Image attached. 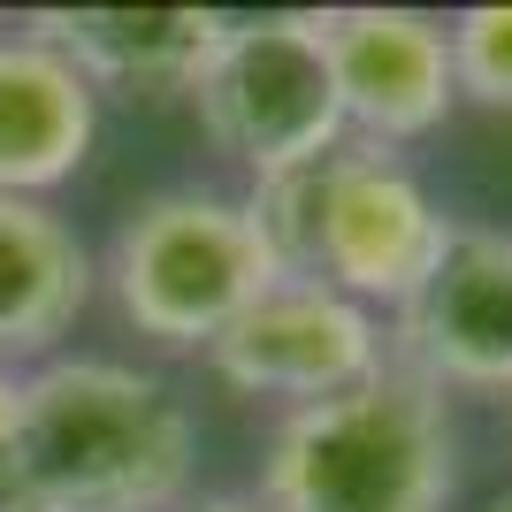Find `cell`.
Masks as SVG:
<instances>
[{"mask_svg": "<svg viewBox=\"0 0 512 512\" xmlns=\"http://www.w3.org/2000/svg\"><path fill=\"white\" fill-rule=\"evenodd\" d=\"M192 451V406L161 375L46 360L16 383V467L0 512H176Z\"/></svg>", "mask_w": 512, "mask_h": 512, "instance_id": "1", "label": "cell"}, {"mask_svg": "<svg viewBox=\"0 0 512 512\" xmlns=\"http://www.w3.org/2000/svg\"><path fill=\"white\" fill-rule=\"evenodd\" d=\"M245 207L283 276H314L344 299H360L367 314L406 306L451 237V214L428 199L421 176L398 153L360 146V138L253 184Z\"/></svg>", "mask_w": 512, "mask_h": 512, "instance_id": "2", "label": "cell"}, {"mask_svg": "<svg viewBox=\"0 0 512 512\" xmlns=\"http://www.w3.org/2000/svg\"><path fill=\"white\" fill-rule=\"evenodd\" d=\"M451 413L444 390L390 360L344 398L299 406L260 467V512H444Z\"/></svg>", "mask_w": 512, "mask_h": 512, "instance_id": "3", "label": "cell"}, {"mask_svg": "<svg viewBox=\"0 0 512 512\" xmlns=\"http://www.w3.org/2000/svg\"><path fill=\"white\" fill-rule=\"evenodd\" d=\"M276 253L260 237L253 207L222 192H161L115 230L107 283L138 337L207 352L245 306L276 283Z\"/></svg>", "mask_w": 512, "mask_h": 512, "instance_id": "4", "label": "cell"}, {"mask_svg": "<svg viewBox=\"0 0 512 512\" xmlns=\"http://www.w3.org/2000/svg\"><path fill=\"white\" fill-rule=\"evenodd\" d=\"M192 100L207 138L237 169H253V184L299 169V161H321L352 138L337 69L321 46V16H230Z\"/></svg>", "mask_w": 512, "mask_h": 512, "instance_id": "5", "label": "cell"}, {"mask_svg": "<svg viewBox=\"0 0 512 512\" xmlns=\"http://www.w3.org/2000/svg\"><path fill=\"white\" fill-rule=\"evenodd\" d=\"M214 375L245 398H291L321 406V398H344L360 390L367 375H383V321L367 314L360 299H344L314 276H276L245 314L207 344Z\"/></svg>", "mask_w": 512, "mask_h": 512, "instance_id": "6", "label": "cell"}, {"mask_svg": "<svg viewBox=\"0 0 512 512\" xmlns=\"http://www.w3.org/2000/svg\"><path fill=\"white\" fill-rule=\"evenodd\" d=\"M398 367L436 390L512 398V237L451 222L444 260L398 306Z\"/></svg>", "mask_w": 512, "mask_h": 512, "instance_id": "7", "label": "cell"}, {"mask_svg": "<svg viewBox=\"0 0 512 512\" xmlns=\"http://www.w3.org/2000/svg\"><path fill=\"white\" fill-rule=\"evenodd\" d=\"M321 46L337 69L344 130L360 146H406L428 138L459 107V77H451V31L413 8H329L321 16Z\"/></svg>", "mask_w": 512, "mask_h": 512, "instance_id": "8", "label": "cell"}, {"mask_svg": "<svg viewBox=\"0 0 512 512\" xmlns=\"http://www.w3.org/2000/svg\"><path fill=\"white\" fill-rule=\"evenodd\" d=\"M31 39L77 62L92 92H192L207 54L222 46L230 16L222 8H39L23 23Z\"/></svg>", "mask_w": 512, "mask_h": 512, "instance_id": "9", "label": "cell"}, {"mask_svg": "<svg viewBox=\"0 0 512 512\" xmlns=\"http://www.w3.org/2000/svg\"><path fill=\"white\" fill-rule=\"evenodd\" d=\"M100 92L31 31L0 39V199H39L85 169Z\"/></svg>", "mask_w": 512, "mask_h": 512, "instance_id": "10", "label": "cell"}, {"mask_svg": "<svg viewBox=\"0 0 512 512\" xmlns=\"http://www.w3.org/2000/svg\"><path fill=\"white\" fill-rule=\"evenodd\" d=\"M92 299V253L46 199H0V367L39 360Z\"/></svg>", "mask_w": 512, "mask_h": 512, "instance_id": "11", "label": "cell"}, {"mask_svg": "<svg viewBox=\"0 0 512 512\" xmlns=\"http://www.w3.org/2000/svg\"><path fill=\"white\" fill-rule=\"evenodd\" d=\"M451 77L459 100L512 115V8H467L451 23Z\"/></svg>", "mask_w": 512, "mask_h": 512, "instance_id": "12", "label": "cell"}, {"mask_svg": "<svg viewBox=\"0 0 512 512\" xmlns=\"http://www.w3.org/2000/svg\"><path fill=\"white\" fill-rule=\"evenodd\" d=\"M8 467H16V383L0 375V490H8Z\"/></svg>", "mask_w": 512, "mask_h": 512, "instance_id": "13", "label": "cell"}, {"mask_svg": "<svg viewBox=\"0 0 512 512\" xmlns=\"http://www.w3.org/2000/svg\"><path fill=\"white\" fill-rule=\"evenodd\" d=\"M192 512H260V497H214V505H192Z\"/></svg>", "mask_w": 512, "mask_h": 512, "instance_id": "14", "label": "cell"}, {"mask_svg": "<svg viewBox=\"0 0 512 512\" xmlns=\"http://www.w3.org/2000/svg\"><path fill=\"white\" fill-rule=\"evenodd\" d=\"M490 512H512V490H505V497H497V505H490Z\"/></svg>", "mask_w": 512, "mask_h": 512, "instance_id": "15", "label": "cell"}]
</instances>
